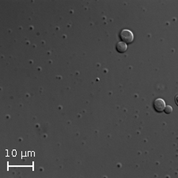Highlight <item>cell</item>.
<instances>
[{
	"mask_svg": "<svg viewBox=\"0 0 178 178\" xmlns=\"http://www.w3.org/2000/svg\"><path fill=\"white\" fill-rule=\"evenodd\" d=\"M120 39L123 40V42L125 44H131L134 40V34L131 31L128 30V29H124L121 31L120 34Z\"/></svg>",
	"mask_w": 178,
	"mask_h": 178,
	"instance_id": "6da1fadb",
	"label": "cell"
},
{
	"mask_svg": "<svg viewBox=\"0 0 178 178\" xmlns=\"http://www.w3.org/2000/svg\"><path fill=\"white\" fill-rule=\"evenodd\" d=\"M153 106L154 109H155L157 113H161L165 107V101L161 99V98H158V99H156L154 101Z\"/></svg>",
	"mask_w": 178,
	"mask_h": 178,
	"instance_id": "7a4b0ae2",
	"label": "cell"
},
{
	"mask_svg": "<svg viewBox=\"0 0 178 178\" xmlns=\"http://www.w3.org/2000/svg\"><path fill=\"white\" fill-rule=\"evenodd\" d=\"M116 49L119 53H124V52H125L128 50V45L123 41H120V42H118L116 44Z\"/></svg>",
	"mask_w": 178,
	"mask_h": 178,
	"instance_id": "3957f363",
	"label": "cell"
},
{
	"mask_svg": "<svg viewBox=\"0 0 178 178\" xmlns=\"http://www.w3.org/2000/svg\"><path fill=\"white\" fill-rule=\"evenodd\" d=\"M163 111L165 112V113H166V114H170L173 112V108L170 105H165V109H164Z\"/></svg>",
	"mask_w": 178,
	"mask_h": 178,
	"instance_id": "277c9868",
	"label": "cell"
}]
</instances>
